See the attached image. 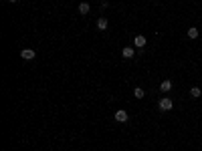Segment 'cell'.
<instances>
[{
	"instance_id": "cell-5",
	"label": "cell",
	"mask_w": 202,
	"mask_h": 151,
	"mask_svg": "<svg viewBox=\"0 0 202 151\" xmlns=\"http://www.w3.org/2000/svg\"><path fill=\"white\" fill-rule=\"evenodd\" d=\"M107 26H109L107 18H99L97 20V30H107Z\"/></svg>"
},
{
	"instance_id": "cell-6",
	"label": "cell",
	"mask_w": 202,
	"mask_h": 151,
	"mask_svg": "<svg viewBox=\"0 0 202 151\" xmlns=\"http://www.w3.org/2000/svg\"><path fill=\"white\" fill-rule=\"evenodd\" d=\"M89 10H91V6L87 2H81L79 4V14H89Z\"/></svg>"
},
{
	"instance_id": "cell-7",
	"label": "cell",
	"mask_w": 202,
	"mask_h": 151,
	"mask_svg": "<svg viewBox=\"0 0 202 151\" xmlns=\"http://www.w3.org/2000/svg\"><path fill=\"white\" fill-rule=\"evenodd\" d=\"M121 55H124V58H134V48H132V47H125L124 50H121Z\"/></svg>"
},
{
	"instance_id": "cell-8",
	"label": "cell",
	"mask_w": 202,
	"mask_h": 151,
	"mask_svg": "<svg viewBox=\"0 0 202 151\" xmlns=\"http://www.w3.org/2000/svg\"><path fill=\"white\" fill-rule=\"evenodd\" d=\"M160 89H162L164 93H168L170 89H172V83H170V81H162V85H160Z\"/></svg>"
},
{
	"instance_id": "cell-12",
	"label": "cell",
	"mask_w": 202,
	"mask_h": 151,
	"mask_svg": "<svg viewBox=\"0 0 202 151\" xmlns=\"http://www.w3.org/2000/svg\"><path fill=\"white\" fill-rule=\"evenodd\" d=\"M8 2H12V4H14V2H16V0H8Z\"/></svg>"
},
{
	"instance_id": "cell-1",
	"label": "cell",
	"mask_w": 202,
	"mask_h": 151,
	"mask_svg": "<svg viewBox=\"0 0 202 151\" xmlns=\"http://www.w3.org/2000/svg\"><path fill=\"white\" fill-rule=\"evenodd\" d=\"M172 107H174V101H172L170 97H164V99L160 101V105H158V109H160V111H170Z\"/></svg>"
},
{
	"instance_id": "cell-4",
	"label": "cell",
	"mask_w": 202,
	"mask_h": 151,
	"mask_svg": "<svg viewBox=\"0 0 202 151\" xmlns=\"http://www.w3.org/2000/svg\"><path fill=\"white\" fill-rule=\"evenodd\" d=\"M134 45L137 48H144V47H146V36H135V38H134Z\"/></svg>"
},
{
	"instance_id": "cell-11",
	"label": "cell",
	"mask_w": 202,
	"mask_h": 151,
	"mask_svg": "<svg viewBox=\"0 0 202 151\" xmlns=\"http://www.w3.org/2000/svg\"><path fill=\"white\" fill-rule=\"evenodd\" d=\"M188 36L190 38H196L198 36V28H188Z\"/></svg>"
},
{
	"instance_id": "cell-3",
	"label": "cell",
	"mask_w": 202,
	"mask_h": 151,
	"mask_svg": "<svg viewBox=\"0 0 202 151\" xmlns=\"http://www.w3.org/2000/svg\"><path fill=\"white\" fill-rule=\"evenodd\" d=\"M115 121H119V123H125V121H127V111H124V109L115 111Z\"/></svg>"
},
{
	"instance_id": "cell-2",
	"label": "cell",
	"mask_w": 202,
	"mask_h": 151,
	"mask_svg": "<svg viewBox=\"0 0 202 151\" xmlns=\"http://www.w3.org/2000/svg\"><path fill=\"white\" fill-rule=\"evenodd\" d=\"M20 57H23L24 60H33V58L36 57V52H34L33 48H24V50H20Z\"/></svg>"
},
{
	"instance_id": "cell-10",
	"label": "cell",
	"mask_w": 202,
	"mask_h": 151,
	"mask_svg": "<svg viewBox=\"0 0 202 151\" xmlns=\"http://www.w3.org/2000/svg\"><path fill=\"white\" fill-rule=\"evenodd\" d=\"M190 95H192V97H194V99H198V97H200V95H202V91H200V89H198V87H192V89H190Z\"/></svg>"
},
{
	"instance_id": "cell-9",
	"label": "cell",
	"mask_w": 202,
	"mask_h": 151,
	"mask_svg": "<svg viewBox=\"0 0 202 151\" xmlns=\"http://www.w3.org/2000/svg\"><path fill=\"white\" fill-rule=\"evenodd\" d=\"M144 95H146V93H144V89H140V87L134 89V97H135V99H144Z\"/></svg>"
}]
</instances>
